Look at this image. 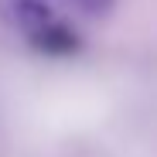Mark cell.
Masks as SVG:
<instances>
[{
	"mask_svg": "<svg viewBox=\"0 0 157 157\" xmlns=\"http://www.w3.org/2000/svg\"><path fill=\"white\" fill-rule=\"evenodd\" d=\"M55 4L58 0H0V17L28 38L31 31L41 28V24H48L51 17H58Z\"/></svg>",
	"mask_w": 157,
	"mask_h": 157,
	"instance_id": "obj_2",
	"label": "cell"
},
{
	"mask_svg": "<svg viewBox=\"0 0 157 157\" xmlns=\"http://www.w3.org/2000/svg\"><path fill=\"white\" fill-rule=\"evenodd\" d=\"M28 44H31L34 51H41V55L68 58V55H75V51L82 48V38H78V31L72 28L68 21L51 17L48 24H41L38 31H31V34H28Z\"/></svg>",
	"mask_w": 157,
	"mask_h": 157,
	"instance_id": "obj_1",
	"label": "cell"
},
{
	"mask_svg": "<svg viewBox=\"0 0 157 157\" xmlns=\"http://www.w3.org/2000/svg\"><path fill=\"white\" fill-rule=\"evenodd\" d=\"M75 4H78V10H82V14H89V17H99V14H109L116 0H75Z\"/></svg>",
	"mask_w": 157,
	"mask_h": 157,
	"instance_id": "obj_3",
	"label": "cell"
}]
</instances>
